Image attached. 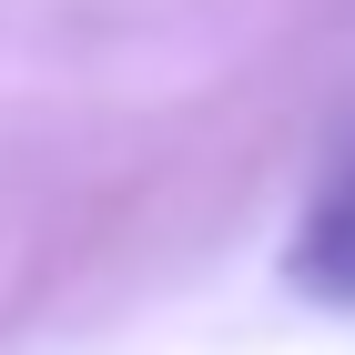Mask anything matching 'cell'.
Wrapping results in <instances>:
<instances>
[{"instance_id":"cell-1","label":"cell","mask_w":355,"mask_h":355,"mask_svg":"<svg viewBox=\"0 0 355 355\" xmlns=\"http://www.w3.org/2000/svg\"><path fill=\"white\" fill-rule=\"evenodd\" d=\"M295 284H315V295L355 304V193H335L325 214L304 223V244H295Z\"/></svg>"}]
</instances>
